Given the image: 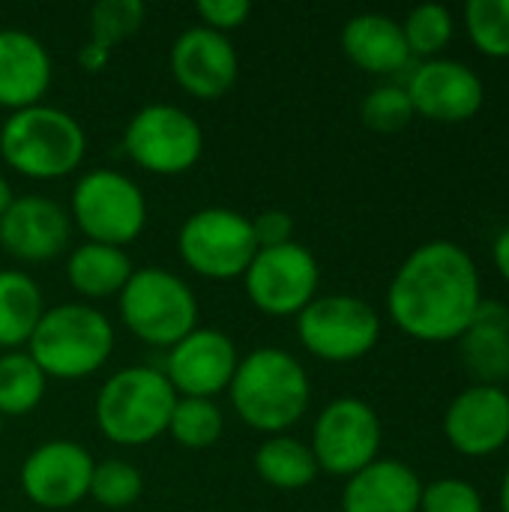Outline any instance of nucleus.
Wrapping results in <instances>:
<instances>
[{
  "instance_id": "f257e3e1",
  "label": "nucleus",
  "mask_w": 509,
  "mask_h": 512,
  "mask_svg": "<svg viewBox=\"0 0 509 512\" xmlns=\"http://www.w3.org/2000/svg\"><path fill=\"white\" fill-rule=\"evenodd\" d=\"M480 300L477 264L450 240L417 246L387 288V312L393 324L417 342L462 339Z\"/></svg>"
},
{
  "instance_id": "f03ea898",
  "label": "nucleus",
  "mask_w": 509,
  "mask_h": 512,
  "mask_svg": "<svg viewBox=\"0 0 509 512\" xmlns=\"http://www.w3.org/2000/svg\"><path fill=\"white\" fill-rule=\"evenodd\" d=\"M228 396L249 429L282 435L306 414L312 387L297 357L282 348H258L237 363Z\"/></svg>"
},
{
  "instance_id": "7ed1b4c3",
  "label": "nucleus",
  "mask_w": 509,
  "mask_h": 512,
  "mask_svg": "<svg viewBox=\"0 0 509 512\" xmlns=\"http://www.w3.org/2000/svg\"><path fill=\"white\" fill-rule=\"evenodd\" d=\"M87 153L81 123L54 105H33L9 114L0 126L3 162L30 180H60L72 174Z\"/></svg>"
},
{
  "instance_id": "20e7f679",
  "label": "nucleus",
  "mask_w": 509,
  "mask_h": 512,
  "mask_svg": "<svg viewBox=\"0 0 509 512\" xmlns=\"http://www.w3.org/2000/svg\"><path fill=\"white\" fill-rule=\"evenodd\" d=\"M114 351L111 321L87 303H60L42 312L27 354L48 378L75 381L99 372Z\"/></svg>"
},
{
  "instance_id": "39448f33",
  "label": "nucleus",
  "mask_w": 509,
  "mask_h": 512,
  "mask_svg": "<svg viewBox=\"0 0 509 512\" xmlns=\"http://www.w3.org/2000/svg\"><path fill=\"white\" fill-rule=\"evenodd\" d=\"M177 393L165 372L129 366L114 372L96 396V426L120 447H144L168 432Z\"/></svg>"
},
{
  "instance_id": "423d86ee",
  "label": "nucleus",
  "mask_w": 509,
  "mask_h": 512,
  "mask_svg": "<svg viewBox=\"0 0 509 512\" xmlns=\"http://www.w3.org/2000/svg\"><path fill=\"white\" fill-rule=\"evenodd\" d=\"M120 315L135 339L153 348H174L198 327V300L171 270L144 267L120 291Z\"/></svg>"
},
{
  "instance_id": "0eeeda50",
  "label": "nucleus",
  "mask_w": 509,
  "mask_h": 512,
  "mask_svg": "<svg viewBox=\"0 0 509 512\" xmlns=\"http://www.w3.org/2000/svg\"><path fill=\"white\" fill-rule=\"evenodd\" d=\"M69 219L87 243L123 249L138 240L147 225V198L132 177L111 168H96L75 183Z\"/></svg>"
},
{
  "instance_id": "6e6552de",
  "label": "nucleus",
  "mask_w": 509,
  "mask_h": 512,
  "mask_svg": "<svg viewBox=\"0 0 509 512\" xmlns=\"http://www.w3.org/2000/svg\"><path fill=\"white\" fill-rule=\"evenodd\" d=\"M177 252L183 264L204 279H237L258 255L252 219L231 207H204L183 222Z\"/></svg>"
},
{
  "instance_id": "1a4fd4ad",
  "label": "nucleus",
  "mask_w": 509,
  "mask_h": 512,
  "mask_svg": "<svg viewBox=\"0 0 509 512\" xmlns=\"http://www.w3.org/2000/svg\"><path fill=\"white\" fill-rule=\"evenodd\" d=\"M123 150L147 174L174 177L198 165L204 153V132L189 111L153 102L135 111L126 123Z\"/></svg>"
},
{
  "instance_id": "9d476101",
  "label": "nucleus",
  "mask_w": 509,
  "mask_h": 512,
  "mask_svg": "<svg viewBox=\"0 0 509 512\" xmlns=\"http://www.w3.org/2000/svg\"><path fill=\"white\" fill-rule=\"evenodd\" d=\"M297 336L303 348L327 363H354L366 357L381 339L378 312L348 294L315 297L297 315Z\"/></svg>"
},
{
  "instance_id": "9b49d317",
  "label": "nucleus",
  "mask_w": 509,
  "mask_h": 512,
  "mask_svg": "<svg viewBox=\"0 0 509 512\" xmlns=\"http://www.w3.org/2000/svg\"><path fill=\"white\" fill-rule=\"evenodd\" d=\"M252 306L270 318H297L321 285V267L315 255L300 243L258 249L249 270L243 273Z\"/></svg>"
},
{
  "instance_id": "f8f14e48",
  "label": "nucleus",
  "mask_w": 509,
  "mask_h": 512,
  "mask_svg": "<svg viewBox=\"0 0 509 512\" xmlns=\"http://www.w3.org/2000/svg\"><path fill=\"white\" fill-rule=\"evenodd\" d=\"M309 447L318 462V471H327L333 477H354L378 459L381 420L375 408L363 399H333L318 414Z\"/></svg>"
},
{
  "instance_id": "ddd939ff",
  "label": "nucleus",
  "mask_w": 509,
  "mask_h": 512,
  "mask_svg": "<svg viewBox=\"0 0 509 512\" xmlns=\"http://www.w3.org/2000/svg\"><path fill=\"white\" fill-rule=\"evenodd\" d=\"M237 345L228 333L195 327L186 339L168 348L165 378L177 396L186 399H216L225 393L237 372Z\"/></svg>"
},
{
  "instance_id": "4468645a",
  "label": "nucleus",
  "mask_w": 509,
  "mask_h": 512,
  "mask_svg": "<svg viewBox=\"0 0 509 512\" xmlns=\"http://www.w3.org/2000/svg\"><path fill=\"white\" fill-rule=\"evenodd\" d=\"M93 456L75 441H48L21 465V489L42 510H69L90 495Z\"/></svg>"
},
{
  "instance_id": "2eb2a0df",
  "label": "nucleus",
  "mask_w": 509,
  "mask_h": 512,
  "mask_svg": "<svg viewBox=\"0 0 509 512\" xmlns=\"http://www.w3.org/2000/svg\"><path fill=\"white\" fill-rule=\"evenodd\" d=\"M408 99L414 105V114H423L432 123H465L483 108V81L480 75L447 57L423 60L408 84Z\"/></svg>"
},
{
  "instance_id": "dca6fc26",
  "label": "nucleus",
  "mask_w": 509,
  "mask_h": 512,
  "mask_svg": "<svg viewBox=\"0 0 509 512\" xmlns=\"http://www.w3.org/2000/svg\"><path fill=\"white\" fill-rule=\"evenodd\" d=\"M240 72L237 51L225 33H216L204 24H195L177 36L171 45V75L195 99L225 96Z\"/></svg>"
},
{
  "instance_id": "f3484780",
  "label": "nucleus",
  "mask_w": 509,
  "mask_h": 512,
  "mask_svg": "<svg viewBox=\"0 0 509 512\" xmlns=\"http://www.w3.org/2000/svg\"><path fill=\"white\" fill-rule=\"evenodd\" d=\"M444 435L462 456L483 459L509 444V393L504 387L474 384L462 390L447 414Z\"/></svg>"
},
{
  "instance_id": "a211bd4d",
  "label": "nucleus",
  "mask_w": 509,
  "mask_h": 512,
  "mask_svg": "<svg viewBox=\"0 0 509 512\" xmlns=\"http://www.w3.org/2000/svg\"><path fill=\"white\" fill-rule=\"evenodd\" d=\"M72 219L69 213L42 195L12 198L0 216V246L6 255L24 264H42L57 258L69 246Z\"/></svg>"
},
{
  "instance_id": "6ab92c4d",
  "label": "nucleus",
  "mask_w": 509,
  "mask_h": 512,
  "mask_svg": "<svg viewBox=\"0 0 509 512\" xmlns=\"http://www.w3.org/2000/svg\"><path fill=\"white\" fill-rule=\"evenodd\" d=\"M51 54L27 30H0V108L24 111L51 87Z\"/></svg>"
},
{
  "instance_id": "aec40b11",
  "label": "nucleus",
  "mask_w": 509,
  "mask_h": 512,
  "mask_svg": "<svg viewBox=\"0 0 509 512\" xmlns=\"http://www.w3.org/2000/svg\"><path fill=\"white\" fill-rule=\"evenodd\" d=\"M423 483L396 459H375L354 477L342 492V512H420Z\"/></svg>"
},
{
  "instance_id": "412c9836",
  "label": "nucleus",
  "mask_w": 509,
  "mask_h": 512,
  "mask_svg": "<svg viewBox=\"0 0 509 512\" xmlns=\"http://www.w3.org/2000/svg\"><path fill=\"white\" fill-rule=\"evenodd\" d=\"M342 51L354 66L372 75L402 72L411 63V51L402 33V24L381 12L354 15L342 27Z\"/></svg>"
},
{
  "instance_id": "4be33fe9",
  "label": "nucleus",
  "mask_w": 509,
  "mask_h": 512,
  "mask_svg": "<svg viewBox=\"0 0 509 512\" xmlns=\"http://www.w3.org/2000/svg\"><path fill=\"white\" fill-rule=\"evenodd\" d=\"M465 369L480 381L498 387L509 378V306L480 300L471 327L459 339Z\"/></svg>"
},
{
  "instance_id": "5701e85b",
  "label": "nucleus",
  "mask_w": 509,
  "mask_h": 512,
  "mask_svg": "<svg viewBox=\"0 0 509 512\" xmlns=\"http://www.w3.org/2000/svg\"><path fill=\"white\" fill-rule=\"evenodd\" d=\"M135 267L129 255L117 246L105 243H81L66 261V279L75 294L87 300H105L126 288Z\"/></svg>"
},
{
  "instance_id": "b1692460",
  "label": "nucleus",
  "mask_w": 509,
  "mask_h": 512,
  "mask_svg": "<svg viewBox=\"0 0 509 512\" xmlns=\"http://www.w3.org/2000/svg\"><path fill=\"white\" fill-rule=\"evenodd\" d=\"M45 300L24 270H0V348L18 351L30 342Z\"/></svg>"
},
{
  "instance_id": "393cba45",
  "label": "nucleus",
  "mask_w": 509,
  "mask_h": 512,
  "mask_svg": "<svg viewBox=\"0 0 509 512\" xmlns=\"http://www.w3.org/2000/svg\"><path fill=\"white\" fill-rule=\"evenodd\" d=\"M255 474L282 492H300L315 483L318 462L312 456V447L291 438V435H270L255 450Z\"/></svg>"
},
{
  "instance_id": "a878e982",
  "label": "nucleus",
  "mask_w": 509,
  "mask_h": 512,
  "mask_svg": "<svg viewBox=\"0 0 509 512\" xmlns=\"http://www.w3.org/2000/svg\"><path fill=\"white\" fill-rule=\"evenodd\" d=\"M48 375L27 351L0 354V417H24L39 408Z\"/></svg>"
},
{
  "instance_id": "bb28decb",
  "label": "nucleus",
  "mask_w": 509,
  "mask_h": 512,
  "mask_svg": "<svg viewBox=\"0 0 509 512\" xmlns=\"http://www.w3.org/2000/svg\"><path fill=\"white\" fill-rule=\"evenodd\" d=\"M222 411L213 399L180 396L168 423V435L186 450H207L222 438Z\"/></svg>"
},
{
  "instance_id": "cd10ccee",
  "label": "nucleus",
  "mask_w": 509,
  "mask_h": 512,
  "mask_svg": "<svg viewBox=\"0 0 509 512\" xmlns=\"http://www.w3.org/2000/svg\"><path fill=\"white\" fill-rule=\"evenodd\" d=\"M453 12L441 3H420L402 21V33L411 57L435 60L453 39Z\"/></svg>"
},
{
  "instance_id": "c85d7f7f",
  "label": "nucleus",
  "mask_w": 509,
  "mask_h": 512,
  "mask_svg": "<svg viewBox=\"0 0 509 512\" xmlns=\"http://www.w3.org/2000/svg\"><path fill=\"white\" fill-rule=\"evenodd\" d=\"M465 30L486 57H509V0H471L465 6Z\"/></svg>"
},
{
  "instance_id": "c756f323",
  "label": "nucleus",
  "mask_w": 509,
  "mask_h": 512,
  "mask_svg": "<svg viewBox=\"0 0 509 512\" xmlns=\"http://www.w3.org/2000/svg\"><path fill=\"white\" fill-rule=\"evenodd\" d=\"M144 495V477L123 459L96 462L90 477V498L105 510H126Z\"/></svg>"
},
{
  "instance_id": "7c9ffc66",
  "label": "nucleus",
  "mask_w": 509,
  "mask_h": 512,
  "mask_svg": "<svg viewBox=\"0 0 509 512\" xmlns=\"http://www.w3.org/2000/svg\"><path fill=\"white\" fill-rule=\"evenodd\" d=\"M144 15L147 9L141 0H99L90 9V42L111 51L144 24Z\"/></svg>"
},
{
  "instance_id": "2f4dec72",
  "label": "nucleus",
  "mask_w": 509,
  "mask_h": 512,
  "mask_svg": "<svg viewBox=\"0 0 509 512\" xmlns=\"http://www.w3.org/2000/svg\"><path fill=\"white\" fill-rule=\"evenodd\" d=\"M360 117H363V126H369L372 132H402L411 117H414V105L408 99V90L399 87V84H381L375 87L363 105H360Z\"/></svg>"
},
{
  "instance_id": "473e14b6",
  "label": "nucleus",
  "mask_w": 509,
  "mask_h": 512,
  "mask_svg": "<svg viewBox=\"0 0 509 512\" xmlns=\"http://www.w3.org/2000/svg\"><path fill=\"white\" fill-rule=\"evenodd\" d=\"M420 512H483V498L471 483L459 477H444L423 486Z\"/></svg>"
},
{
  "instance_id": "72a5a7b5",
  "label": "nucleus",
  "mask_w": 509,
  "mask_h": 512,
  "mask_svg": "<svg viewBox=\"0 0 509 512\" xmlns=\"http://www.w3.org/2000/svg\"><path fill=\"white\" fill-rule=\"evenodd\" d=\"M195 12L204 21V27L228 36V30H237L240 24H246L252 3L249 0H198Z\"/></svg>"
},
{
  "instance_id": "f704fd0d",
  "label": "nucleus",
  "mask_w": 509,
  "mask_h": 512,
  "mask_svg": "<svg viewBox=\"0 0 509 512\" xmlns=\"http://www.w3.org/2000/svg\"><path fill=\"white\" fill-rule=\"evenodd\" d=\"M252 234L258 249H273V246H285L291 243L294 234V219L285 210H264L252 219Z\"/></svg>"
},
{
  "instance_id": "c9c22d12",
  "label": "nucleus",
  "mask_w": 509,
  "mask_h": 512,
  "mask_svg": "<svg viewBox=\"0 0 509 512\" xmlns=\"http://www.w3.org/2000/svg\"><path fill=\"white\" fill-rule=\"evenodd\" d=\"M108 48H102V45H96V42H87L81 51H78V63L87 69V72H99L105 63H108Z\"/></svg>"
},
{
  "instance_id": "e433bc0d",
  "label": "nucleus",
  "mask_w": 509,
  "mask_h": 512,
  "mask_svg": "<svg viewBox=\"0 0 509 512\" xmlns=\"http://www.w3.org/2000/svg\"><path fill=\"white\" fill-rule=\"evenodd\" d=\"M492 258H495L498 273L509 282V225L495 237V243H492Z\"/></svg>"
},
{
  "instance_id": "4c0bfd02",
  "label": "nucleus",
  "mask_w": 509,
  "mask_h": 512,
  "mask_svg": "<svg viewBox=\"0 0 509 512\" xmlns=\"http://www.w3.org/2000/svg\"><path fill=\"white\" fill-rule=\"evenodd\" d=\"M12 198H15V195H12V186H9V180L0 174V216L6 213V207L12 204Z\"/></svg>"
},
{
  "instance_id": "58836bf2",
  "label": "nucleus",
  "mask_w": 509,
  "mask_h": 512,
  "mask_svg": "<svg viewBox=\"0 0 509 512\" xmlns=\"http://www.w3.org/2000/svg\"><path fill=\"white\" fill-rule=\"evenodd\" d=\"M501 512H509V465L507 474H504V483H501Z\"/></svg>"
},
{
  "instance_id": "ea45409f",
  "label": "nucleus",
  "mask_w": 509,
  "mask_h": 512,
  "mask_svg": "<svg viewBox=\"0 0 509 512\" xmlns=\"http://www.w3.org/2000/svg\"><path fill=\"white\" fill-rule=\"evenodd\" d=\"M0 432H3V417H0Z\"/></svg>"
},
{
  "instance_id": "a19ab883",
  "label": "nucleus",
  "mask_w": 509,
  "mask_h": 512,
  "mask_svg": "<svg viewBox=\"0 0 509 512\" xmlns=\"http://www.w3.org/2000/svg\"><path fill=\"white\" fill-rule=\"evenodd\" d=\"M0 126H3V123H0Z\"/></svg>"
}]
</instances>
